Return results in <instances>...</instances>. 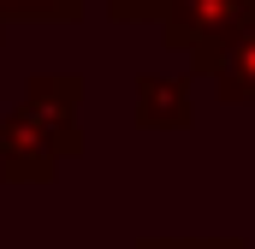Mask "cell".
<instances>
[{
    "label": "cell",
    "mask_w": 255,
    "mask_h": 249,
    "mask_svg": "<svg viewBox=\"0 0 255 249\" xmlns=\"http://www.w3.org/2000/svg\"><path fill=\"white\" fill-rule=\"evenodd\" d=\"M77 95L83 83L71 71H48V77H30V95L0 119V178L12 184H48L54 166L65 154L83 148L77 136Z\"/></svg>",
    "instance_id": "6da1fadb"
},
{
    "label": "cell",
    "mask_w": 255,
    "mask_h": 249,
    "mask_svg": "<svg viewBox=\"0 0 255 249\" xmlns=\"http://www.w3.org/2000/svg\"><path fill=\"white\" fill-rule=\"evenodd\" d=\"M190 65L202 77H214L220 101H255V6L214 42V48H202Z\"/></svg>",
    "instance_id": "7a4b0ae2"
},
{
    "label": "cell",
    "mask_w": 255,
    "mask_h": 249,
    "mask_svg": "<svg viewBox=\"0 0 255 249\" xmlns=\"http://www.w3.org/2000/svg\"><path fill=\"white\" fill-rule=\"evenodd\" d=\"M136 124L148 130H184L190 124V77H136Z\"/></svg>",
    "instance_id": "3957f363"
},
{
    "label": "cell",
    "mask_w": 255,
    "mask_h": 249,
    "mask_svg": "<svg viewBox=\"0 0 255 249\" xmlns=\"http://www.w3.org/2000/svg\"><path fill=\"white\" fill-rule=\"evenodd\" d=\"M18 18H42V24H71V18H83V0H18Z\"/></svg>",
    "instance_id": "277c9868"
},
{
    "label": "cell",
    "mask_w": 255,
    "mask_h": 249,
    "mask_svg": "<svg viewBox=\"0 0 255 249\" xmlns=\"http://www.w3.org/2000/svg\"><path fill=\"white\" fill-rule=\"evenodd\" d=\"M119 24H160V0H107Z\"/></svg>",
    "instance_id": "5b68a950"
},
{
    "label": "cell",
    "mask_w": 255,
    "mask_h": 249,
    "mask_svg": "<svg viewBox=\"0 0 255 249\" xmlns=\"http://www.w3.org/2000/svg\"><path fill=\"white\" fill-rule=\"evenodd\" d=\"M142 249H244L238 238H160V244H142Z\"/></svg>",
    "instance_id": "8992f818"
},
{
    "label": "cell",
    "mask_w": 255,
    "mask_h": 249,
    "mask_svg": "<svg viewBox=\"0 0 255 249\" xmlns=\"http://www.w3.org/2000/svg\"><path fill=\"white\" fill-rule=\"evenodd\" d=\"M18 18V0H0V42H6V24Z\"/></svg>",
    "instance_id": "52a82bcc"
}]
</instances>
